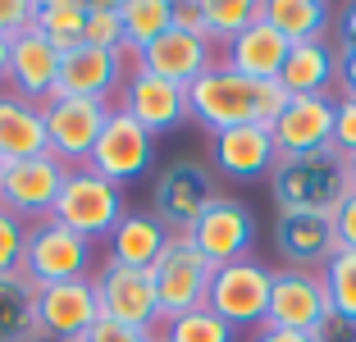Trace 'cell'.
<instances>
[{
  "instance_id": "1",
  "label": "cell",
  "mask_w": 356,
  "mask_h": 342,
  "mask_svg": "<svg viewBox=\"0 0 356 342\" xmlns=\"http://www.w3.org/2000/svg\"><path fill=\"white\" fill-rule=\"evenodd\" d=\"M270 192L279 201V215H334L343 197L352 192L347 178V156L325 146V151H306V156H279L270 169Z\"/></svg>"
},
{
  "instance_id": "2",
  "label": "cell",
  "mask_w": 356,
  "mask_h": 342,
  "mask_svg": "<svg viewBox=\"0 0 356 342\" xmlns=\"http://www.w3.org/2000/svg\"><path fill=\"white\" fill-rule=\"evenodd\" d=\"M124 215H128L124 187L92 174V169H69V178L60 187V201L51 210L55 224H64L69 233H83L87 242H105Z\"/></svg>"
},
{
  "instance_id": "3",
  "label": "cell",
  "mask_w": 356,
  "mask_h": 342,
  "mask_svg": "<svg viewBox=\"0 0 356 342\" xmlns=\"http://www.w3.org/2000/svg\"><path fill=\"white\" fill-rule=\"evenodd\" d=\"M210 274L215 270H210L206 256L197 251L192 233H169L165 256H160L156 270H151V279H156V301H160V329L174 324L178 315H192V311L206 306Z\"/></svg>"
},
{
  "instance_id": "4",
  "label": "cell",
  "mask_w": 356,
  "mask_h": 342,
  "mask_svg": "<svg viewBox=\"0 0 356 342\" xmlns=\"http://www.w3.org/2000/svg\"><path fill=\"white\" fill-rule=\"evenodd\" d=\"M92 274H96V242H87L83 233H69V228L55 224V219L32 224L28 251H23V279H28L32 288L92 279Z\"/></svg>"
},
{
  "instance_id": "5",
  "label": "cell",
  "mask_w": 356,
  "mask_h": 342,
  "mask_svg": "<svg viewBox=\"0 0 356 342\" xmlns=\"http://www.w3.org/2000/svg\"><path fill=\"white\" fill-rule=\"evenodd\" d=\"M142 69V55L119 46V51H101V46H74L60 55V87L55 96H78V101H101L115 105L124 83Z\"/></svg>"
},
{
  "instance_id": "6",
  "label": "cell",
  "mask_w": 356,
  "mask_h": 342,
  "mask_svg": "<svg viewBox=\"0 0 356 342\" xmlns=\"http://www.w3.org/2000/svg\"><path fill=\"white\" fill-rule=\"evenodd\" d=\"M270 283H274L270 265H261V260H252V256L229 260V265H220V270L210 274L206 306L220 315L224 324H233V329H265Z\"/></svg>"
},
{
  "instance_id": "7",
  "label": "cell",
  "mask_w": 356,
  "mask_h": 342,
  "mask_svg": "<svg viewBox=\"0 0 356 342\" xmlns=\"http://www.w3.org/2000/svg\"><path fill=\"white\" fill-rule=\"evenodd\" d=\"M256 92H261V83L215 64L210 73H201L197 83L188 87V110L215 137V133H229V128L256 124Z\"/></svg>"
},
{
  "instance_id": "8",
  "label": "cell",
  "mask_w": 356,
  "mask_h": 342,
  "mask_svg": "<svg viewBox=\"0 0 356 342\" xmlns=\"http://www.w3.org/2000/svg\"><path fill=\"white\" fill-rule=\"evenodd\" d=\"M151 165H156V137L137 124L133 114H124L115 105L83 169H92V174H101V178L124 187V183H133V178H142Z\"/></svg>"
},
{
  "instance_id": "9",
  "label": "cell",
  "mask_w": 356,
  "mask_h": 342,
  "mask_svg": "<svg viewBox=\"0 0 356 342\" xmlns=\"http://www.w3.org/2000/svg\"><path fill=\"white\" fill-rule=\"evenodd\" d=\"M115 105H101V101H78V96H51L42 105V119H46V151H51L60 165L69 169H83L87 156H92L96 137H101L105 119H110Z\"/></svg>"
},
{
  "instance_id": "10",
  "label": "cell",
  "mask_w": 356,
  "mask_h": 342,
  "mask_svg": "<svg viewBox=\"0 0 356 342\" xmlns=\"http://www.w3.org/2000/svg\"><path fill=\"white\" fill-rule=\"evenodd\" d=\"M64 178H69V165H60L51 151L32 160H10L0 174V206L19 215L23 224H42V219H51L55 201H60Z\"/></svg>"
},
{
  "instance_id": "11",
  "label": "cell",
  "mask_w": 356,
  "mask_h": 342,
  "mask_svg": "<svg viewBox=\"0 0 356 342\" xmlns=\"http://www.w3.org/2000/svg\"><path fill=\"white\" fill-rule=\"evenodd\" d=\"M92 288H96V301H101L105 320L142 329V333L160 329V301H156V279H151V270H128V265L105 260L101 270L92 274Z\"/></svg>"
},
{
  "instance_id": "12",
  "label": "cell",
  "mask_w": 356,
  "mask_h": 342,
  "mask_svg": "<svg viewBox=\"0 0 356 342\" xmlns=\"http://www.w3.org/2000/svg\"><path fill=\"white\" fill-rule=\"evenodd\" d=\"M215 197H220V192H215V178H210V169L201 165V160H174V165L156 178V206L151 210H156V219L169 233H188V228L206 215V206Z\"/></svg>"
},
{
  "instance_id": "13",
  "label": "cell",
  "mask_w": 356,
  "mask_h": 342,
  "mask_svg": "<svg viewBox=\"0 0 356 342\" xmlns=\"http://www.w3.org/2000/svg\"><path fill=\"white\" fill-rule=\"evenodd\" d=\"M329 292H325V279L315 270H274V283H270V315L265 324L270 329H293V333H315L320 324L329 320Z\"/></svg>"
},
{
  "instance_id": "14",
  "label": "cell",
  "mask_w": 356,
  "mask_h": 342,
  "mask_svg": "<svg viewBox=\"0 0 356 342\" xmlns=\"http://www.w3.org/2000/svg\"><path fill=\"white\" fill-rule=\"evenodd\" d=\"M188 233H192V242H197V251L206 256L210 270H220V265L242 260L247 251H252V242H256V219H252V210L242 206V201L215 197L206 206V215H201Z\"/></svg>"
},
{
  "instance_id": "15",
  "label": "cell",
  "mask_w": 356,
  "mask_h": 342,
  "mask_svg": "<svg viewBox=\"0 0 356 342\" xmlns=\"http://www.w3.org/2000/svg\"><path fill=\"white\" fill-rule=\"evenodd\" d=\"M115 105L124 114H133V119L147 128L151 137L174 133L183 119H192V110H188V87L169 83V78H156V73H147V69H137L133 78H128Z\"/></svg>"
},
{
  "instance_id": "16",
  "label": "cell",
  "mask_w": 356,
  "mask_h": 342,
  "mask_svg": "<svg viewBox=\"0 0 356 342\" xmlns=\"http://www.w3.org/2000/svg\"><path fill=\"white\" fill-rule=\"evenodd\" d=\"M60 87V51L42 32H19L10 42V69H5V92L23 96L32 105H46Z\"/></svg>"
},
{
  "instance_id": "17",
  "label": "cell",
  "mask_w": 356,
  "mask_h": 342,
  "mask_svg": "<svg viewBox=\"0 0 356 342\" xmlns=\"http://www.w3.org/2000/svg\"><path fill=\"white\" fill-rule=\"evenodd\" d=\"M334 110H338V96H293L288 110L270 124L279 156L325 151L334 142Z\"/></svg>"
},
{
  "instance_id": "18",
  "label": "cell",
  "mask_w": 356,
  "mask_h": 342,
  "mask_svg": "<svg viewBox=\"0 0 356 342\" xmlns=\"http://www.w3.org/2000/svg\"><path fill=\"white\" fill-rule=\"evenodd\" d=\"M101 320V301H96L92 279H74V283H46L37 288V329L60 333V338H78Z\"/></svg>"
},
{
  "instance_id": "19",
  "label": "cell",
  "mask_w": 356,
  "mask_h": 342,
  "mask_svg": "<svg viewBox=\"0 0 356 342\" xmlns=\"http://www.w3.org/2000/svg\"><path fill=\"white\" fill-rule=\"evenodd\" d=\"M215 46L206 42V37H192V32H178L169 28L165 37H156V42L142 51V69L156 73V78H169V83L178 87H192L201 78V73L215 69Z\"/></svg>"
},
{
  "instance_id": "20",
  "label": "cell",
  "mask_w": 356,
  "mask_h": 342,
  "mask_svg": "<svg viewBox=\"0 0 356 342\" xmlns=\"http://www.w3.org/2000/svg\"><path fill=\"white\" fill-rule=\"evenodd\" d=\"M274 247L288 260V270H325V260L338 251L334 224L325 215H279L274 219Z\"/></svg>"
},
{
  "instance_id": "21",
  "label": "cell",
  "mask_w": 356,
  "mask_h": 342,
  "mask_svg": "<svg viewBox=\"0 0 356 342\" xmlns=\"http://www.w3.org/2000/svg\"><path fill=\"white\" fill-rule=\"evenodd\" d=\"M279 165V146L265 124H242L215 133V169L224 178H261Z\"/></svg>"
},
{
  "instance_id": "22",
  "label": "cell",
  "mask_w": 356,
  "mask_h": 342,
  "mask_svg": "<svg viewBox=\"0 0 356 342\" xmlns=\"http://www.w3.org/2000/svg\"><path fill=\"white\" fill-rule=\"evenodd\" d=\"M283 60H288V42H283L279 32L265 23V14L252 23L247 32H238L229 46H224V69L242 73V78H252V83H270L283 73Z\"/></svg>"
},
{
  "instance_id": "23",
  "label": "cell",
  "mask_w": 356,
  "mask_h": 342,
  "mask_svg": "<svg viewBox=\"0 0 356 342\" xmlns=\"http://www.w3.org/2000/svg\"><path fill=\"white\" fill-rule=\"evenodd\" d=\"M169 228L156 219V210H128L124 219L115 224V233L105 238L115 265H128V270H156V260L165 256Z\"/></svg>"
},
{
  "instance_id": "24",
  "label": "cell",
  "mask_w": 356,
  "mask_h": 342,
  "mask_svg": "<svg viewBox=\"0 0 356 342\" xmlns=\"http://www.w3.org/2000/svg\"><path fill=\"white\" fill-rule=\"evenodd\" d=\"M338 64H343V51H338L329 37L325 42L288 46L279 83L288 87V96H329V87L338 83Z\"/></svg>"
},
{
  "instance_id": "25",
  "label": "cell",
  "mask_w": 356,
  "mask_h": 342,
  "mask_svg": "<svg viewBox=\"0 0 356 342\" xmlns=\"http://www.w3.org/2000/svg\"><path fill=\"white\" fill-rule=\"evenodd\" d=\"M46 151V119L42 105L23 101L14 92H0V156L5 160H32Z\"/></svg>"
},
{
  "instance_id": "26",
  "label": "cell",
  "mask_w": 356,
  "mask_h": 342,
  "mask_svg": "<svg viewBox=\"0 0 356 342\" xmlns=\"http://www.w3.org/2000/svg\"><path fill=\"white\" fill-rule=\"evenodd\" d=\"M261 14L288 46L325 42L329 23H334V10L325 0H261Z\"/></svg>"
},
{
  "instance_id": "27",
  "label": "cell",
  "mask_w": 356,
  "mask_h": 342,
  "mask_svg": "<svg viewBox=\"0 0 356 342\" xmlns=\"http://www.w3.org/2000/svg\"><path fill=\"white\" fill-rule=\"evenodd\" d=\"M83 23L87 0H37V10H32V32H42L60 55L83 46Z\"/></svg>"
},
{
  "instance_id": "28",
  "label": "cell",
  "mask_w": 356,
  "mask_h": 342,
  "mask_svg": "<svg viewBox=\"0 0 356 342\" xmlns=\"http://www.w3.org/2000/svg\"><path fill=\"white\" fill-rule=\"evenodd\" d=\"M119 19H124V46L142 55L156 37L174 28V0H119Z\"/></svg>"
},
{
  "instance_id": "29",
  "label": "cell",
  "mask_w": 356,
  "mask_h": 342,
  "mask_svg": "<svg viewBox=\"0 0 356 342\" xmlns=\"http://www.w3.org/2000/svg\"><path fill=\"white\" fill-rule=\"evenodd\" d=\"M37 329V288L28 279H0V342H28Z\"/></svg>"
},
{
  "instance_id": "30",
  "label": "cell",
  "mask_w": 356,
  "mask_h": 342,
  "mask_svg": "<svg viewBox=\"0 0 356 342\" xmlns=\"http://www.w3.org/2000/svg\"><path fill=\"white\" fill-rule=\"evenodd\" d=\"M201 10H206V42L229 46L238 32L261 19V0H201Z\"/></svg>"
},
{
  "instance_id": "31",
  "label": "cell",
  "mask_w": 356,
  "mask_h": 342,
  "mask_svg": "<svg viewBox=\"0 0 356 342\" xmlns=\"http://www.w3.org/2000/svg\"><path fill=\"white\" fill-rule=\"evenodd\" d=\"M320 279H325V292H329V311L356 324V251H334L325 260Z\"/></svg>"
},
{
  "instance_id": "32",
  "label": "cell",
  "mask_w": 356,
  "mask_h": 342,
  "mask_svg": "<svg viewBox=\"0 0 356 342\" xmlns=\"http://www.w3.org/2000/svg\"><path fill=\"white\" fill-rule=\"evenodd\" d=\"M160 338H165V342H238V329L224 324L210 306H201V311L178 315L174 324H165Z\"/></svg>"
},
{
  "instance_id": "33",
  "label": "cell",
  "mask_w": 356,
  "mask_h": 342,
  "mask_svg": "<svg viewBox=\"0 0 356 342\" xmlns=\"http://www.w3.org/2000/svg\"><path fill=\"white\" fill-rule=\"evenodd\" d=\"M83 46H101V51H119L124 46V19H119L115 0H87Z\"/></svg>"
},
{
  "instance_id": "34",
  "label": "cell",
  "mask_w": 356,
  "mask_h": 342,
  "mask_svg": "<svg viewBox=\"0 0 356 342\" xmlns=\"http://www.w3.org/2000/svg\"><path fill=\"white\" fill-rule=\"evenodd\" d=\"M32 224H23L19 215L0 206V279H19L23 274V251H28Z\"/></svg>"
},
{
  "instance_id": "35",
  "label": "cell",
  "mask_w": 356,
  "mask_h": 342,
  "mask_svg": "<svg viewBox=\"0 0 356 342\" xmlns=\"http://www.w3.org/2000/svg\"><path fill=\"white\" fill-rule=\"evenodd\" d=\"M334 151H343L347 160L356 156V96H338V110H334Z\"/></svg>"
},
{
  "instance_id": "36",
  "label": "cell",
  "mask_w": 356,
  "mask_h": 342,
  "mask_svg": "<svg viewBox=\"0 0 356 342\" xmlns=\"http://www.w3.org/2000/svg\"><path fill=\"white\" fill-rule=\"evenodd\" d=\"M32 10H37V0H0V37H19V32L32 28Z\"/></svg>"
},
{
  "instance_id": "37",
  "label": "cell",
  "mask_w": 356,
  "mask_h": 342,
  "mask_svg": "<svg viewBox=\"0 0 356 342\" xmlns=\"http://www.w3.org/2000/svg\"><path fill=\"white\" fill-rule=\"evenodd\" d=\"M83 342H156V333L128 329V324H115V320H105V315H101V320L83 333Z\"/></svg>"
},
{
  "instance_id": "38",
  "label": "cell",
  "mask_w": 356,
  "mask_h": 342,
  "mask_svg": "<svg viewBox=\"0 0 356 342\" xmlns=\"http://www.w3.org/2000/svg\"><path fill=\"white\" fill-rule=\"evenodd\" d=\"M329 224H334L338 251H356V192H347V197H343V206L329 215Z\"/></svg>"
},
{
  "instance_id": "39",
  "label": "cell",
  "mask_w": 356,
  "mask_h": 342,
  "mask_svg": "<svg viewBox=\"0 0 356 342\" xmlns=\"http://www.w3.org/2000/svg\"><path fill=\"white\" fill-rule=\"evenodd\" d=\"M174 28L192 32V37H206V10H201V0H174Z\"/></svg>"
},
{
  "instance_id": "40",
  "label": "cell",
  "mask_w": 356,
  "mask_h": 342,
  "mask_svg": "<svg viewBox=\"0 0 356 342\" xmlns=\"http://www.w3.org/2000/svg\"><path fill=\"white\" fill-rule=\"evenodd\" d=\"M311 338H315V342H356V324L343 320V315H329V320L320 324Z\"/></svg>"
},
{
  "instance_id": "41",
  "label": "cell",
  "mask_w": 356,
  "mask_h": 342,
  "mask_svg": "<svg viewBox=\"0 0 356 342\" xmlns=\"http://www.w3.org/2000/svg\"><path fill=\"white\" fill-rule=\"evenodd\" d=\"M338 51L343 55H356V0L338 14Z\"/></svg>"
},
{
  "instance_id": "42",
  "label": "cell",
  "mask_w": 356,
  "mask_h": 342,
  "mask_svg": "<svg viewBox=\"0 0 356 342\" xmlns=\"http://www.w3.org/2000/svg\"><path fill=\"white\" fill-rule=\"evenodd\" d=\"M252 342H315L311 333H293V329H270V324H265V329H256V338Z\"/></svg>"
},
{
  "instance_id": "43",
  "label": "cell",
  "mask_w": 356,
  "mask_h": 342,
  "mask_svg": "<svg viewBox=\"0 0 356 342\" xmlns=\"http://www.w3.org/2000/svg\"><path fill=\"white\" fill-rule=\"evenodd\" d=\"M338 87H343V96H356V55H343V64H338Z\"/></svg>"
},
{
  "instance_id": "44",
  "label": "cell",
  "mask_w": 356,
  "mask_h": 342,
  "mask_svg": "<svg viewBox=\"0 0 356 342\" xmlns=\"http://www.w3.org/2000/svg\"><path fill=\"white\" fill-rule=\"evenodd\" d=\"M28 342H78V338H60V333H46V329H32Z\"/></svg>"
},
{
  "instance_id": "45",
  "label": "cell",
  "mask_w": 356,
  "mask_h": 342,
  "mask_svg": "<svg viewBox=\"0 0 356 342\" xmlns=\"http://www.w3.org/2000/svg\"><path fill=\"white\" fill-rule=\"evenodd\" d=\"M5 69H10V37H0V83H5Z\"/></svg>"
},
{
  "instance_id": "46",
  "label": "cell",
  "mask_w": 356,
  "mask_h": 342,
  "mask_svg": "<svg viewBox=\"0 0 356 342\" xmlns=\"http://www.w3.org/2000/svg\"><path fill=\"white\" fill-rule=\"evenodd\" d=\"M347 178H352V192H356V156L347 160Z\"/></svg>"
},
{
  "instance_id": "47",
  "label": "cell",
  "mask_w": 356,
  "mask_h": 342,
  "mask_svg": "<svg viewBox=\"0 0 356 342\" xmlns=\"http://www.w3.org/2000/svg\"><path fill=\"white\" fill-rule=\"evenodd\" d=\"M5 165H10V160H5V156H0V174H5Z\"/></svg>"
},
{
  "instance_id": "48",
  "label": "cell",
  "mask_w": 356,
  "mask_h": 342,
  "mask_svg": "<svg viewBox=\"0 0 356 342\" xmlns=\"http://www.w3.org/2000/svg\"><path fill=\"white\" fill-rule=\"evenodd\" d=\"M156 342H165V338H160V333H156Z\"/></svg>"
}]
</instances>
